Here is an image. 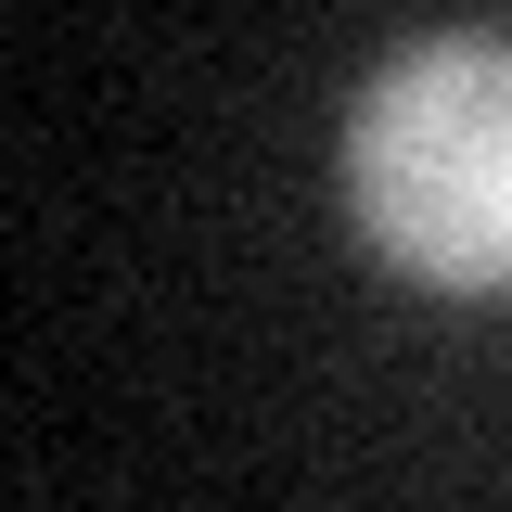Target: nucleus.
I'll return each instance as SVG.
<instances>
[{
  "label": "nucleus",
  "mask_w": 512,
  "mask_h": 512,
  "mask_svg": "<svg viewBox=\"0 0 512 512\" xmlns=\"http://www.w3.org/2000/svg\"><path fill=\"white\" fill-rule=\"evenodd\" d=\"M346 218L423 295H512V39H410L346 103Z\"/></svg>",
  "instance_id": "f257e3e1"
}]
</instances>
